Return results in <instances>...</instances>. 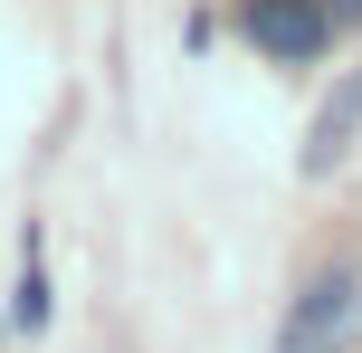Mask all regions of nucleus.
I'll return each instance as SVG.
<instances>
[{"mask_svg":"<svg viewBox=\"0 0 362 353\" xmlns=\"http://www.w3.org/2000/svg\"><path fill=\"white\" fill-rule=\"evenodd\" d=\"M353 325V267H325V277L296 296V316H286V353H315V344H334Z\"/></svg>","mask_w":362,"mask_h":353,"instance_id":"2","label":"nucleus"},{"mask_svg":"<svg viewBox=\"0 0 362 353\" xmlns=\"http://www.w3.org/2000/svg\"><path fill=\"white\" fill-rule=\"evenodd\" d=\"M248 38L276 57V67H296V57H315L334 38V10L325 0H248Z\"/></svg>","mask_w":362,"mask_h":353,"instance_id":"1","label":"nucleus"},{"mask_svg":"<svg viewBox=\"0 0 362 353\" xmlns=\"http://www.w3.org/2000/svg\"><path fill=\"white\" fill-rule=\"evenodd\" d=\"M353 134H362V76H344V86L315 105V134H305V153L296 163L325 182V172H344V153H353Z\"/></svg>","mask_w":362,"mask_h":353,"instance_id":"3","label":"nucleus"},{"mask_svg":"<svg viewBox=\"0 0 362 353\" xmlns=\"http://www.w3.org/2000/svg\"><path fill=\"white\" fill-rule=\"evenodd\" d=\"M325 10H334V19H362V0H325Z\"/></svg>","mask_w":362,"mask_h":353,"instance_id":"5","label":"nucleus"},{"mask_svg":"<svg viewBox=\"0 0 362 353\" xmlns=\"http://www.w3.org/2000/svg\"><path fill=\"white\" fill-rule=\"evenodd\" d=\"M19 325H48V267H38V239H29V277H19Z\"/></svg>","mask_w":362,"mask_h":353,"instance_id":"4","label":"nucleus"}]
</instances>
